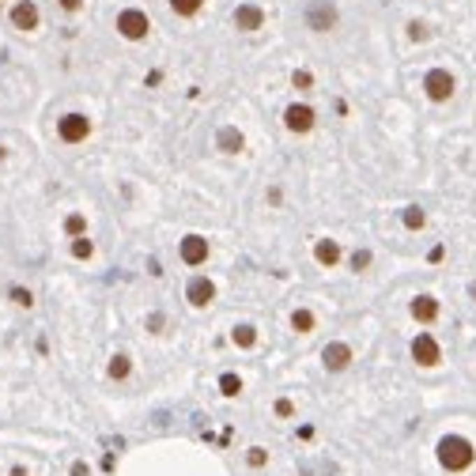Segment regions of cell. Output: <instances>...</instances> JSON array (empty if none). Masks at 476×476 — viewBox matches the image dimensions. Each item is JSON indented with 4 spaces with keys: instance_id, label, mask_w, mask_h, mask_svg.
Masks as SVG:
<instances>
[{
    "instance_id": "obj_1",
    "label": "cell",
    "mask_w": 476,
    "mask_h": 476,
    "mask_svg": "<svg viewBox=\"0 0 476 476\" xmlns=\"http://www.w3.org/2000/svg\"><path fill=\"white\" fill-rule=\"evenodd\" d=\"M435 461H438V469L442 473H450V476H461V473H469L473 465H476V446H473V438H465V435H442L435 442Z\"/></svg>"
},
{
    "instance_id": "obj_2",
    "label": "cell",
    "mask_w": 476,
    "mask_h": 476,
    "mask_svg": "<svg viewBox=\"0 0 476 476\" xmlns=\"http://www.w3.org/2000/svg\"><path fill=\"white\" fill-rule=\"evenodd\" d=\"M408 356H412V363L416 367H424V370H431V367H438L442 363V344L435 340V333H416L412 337V344H408Z\"/></svg>"
},
{
    "instance_id": "obj_3",
    "label": "cell",
    "mask_w": 476,
    "mask_h": 476,
    "mask_svg": "<svg viewBox=\"0 0 476 476\" xmlns=\"http://www.w3.org/2000/svg\"><path fill=\"white\" fill-rule=\"evenodd\" d=\"M454 91H457V80H454V72L450 68H431L424 76V95L435 102V106H442V102H450L454 99Z\"/></svg>"
},
{
    "instance_id": "obj_4",
    "label": "cell",
    "mask_w": 476,
    "mask_h": 476,
    "mask_svg": "<svg viewBox=\"0 0 476 476\" xmlns=\"http://www.w3.org/2000/svg\"><path fill=\"white\" fill-rule=\"evenodd\" d=\"M303 20H306L310 31L325 34V31H333V27L340 23V12H337V4H333V0H310V4H306V12H303Z\"/></svg>"
},
{
    "instance_id": "obj_5",
    "label": "cell",
    "mask_w": 476,
    "mask_h": 476,
    "mask_svg": "<svg viewBox=\"0 0 476 476\" xmlns=\"http://www.w3.org/2000/svg\"><path fill=\"white\" fill-rule=\"evenodd\" d=\"M147 31H152V20H147L140 8H125V12H117V34L125 42H144Z\"/></svg>"
},
{
    "instance_id": "obj_6",
    "label": "cell",
    "mask_w": 476,
    "mask_h": 476,
    "mask_svg": "<svg viewBox=\"0 0 476 476\" xmlns=\"http://www.w3.org/2000/svg\"><path fill=\"white\" fill-rule=\"evenodd\" d=\"M314 125H317L314 106H306V102H291V106H284V129H287V133L306 136V133H314Z\"/></svg>"
},
{
    "instance_id": "obj_7",
    "label": "cell",
    "mask_w": 476,
    "mask_h": 476,
    "mask_svg": "<svg viewBox=\"0 0 476 476\" xmlns=\"http://www.w3.org/2000/svg\"><path fill=\"white\" fill-rule=\"evenodd\" d=\"M408 314H412V322H416V325L431 329V325L438 322V317H442V303H438L435 295L419 291V295H412V303H408Z\"/></svg>"
},
{
    "instance_id": "obj_8",
    "label": "cell",
    "mask_w": 476,
    "mask_h": 476,
    "mask_svg": "<svg viewBox=\"0 0 476 476\" xmlns=\"http://www.w3.org/2000/svg\"><path fill=\"white\" fill-rule=\"evenodd\" d=\"M57 136L64 144H83V140L91 136V117L87 114H64L57 121Z\"/></svg>"
},
{
    "instance_id": "obj_9",
    "label": "cell",
    "mask_w": 476,
    "mask_h": 476,
    "mask_svg": "<svg viewBox=\"0 0 476 476\" xmlns=\"http://www.w3.org/2000/svg\"><path fill=\"white\" fill-rule=\"evenodd\" d=\"M208 254H212V246H208V238H204V235H185L182 246H178V257L189 268H201L204 261H208Z\"/></svg>"
},
{
    "instance_id": "obj_10",
    "label": "cell",
    "mask_w": 476,
    "mask_h": 476,
    "mask_svg": "<svg viewBox=\"0 0 476 476\" xmlns=\"http://www.w3.org/2000/svg\"><path fill=\"white\" fill-rule=\"evenodd\" d=\"M322 367L329 370V375H340V370L352 367V348L344 340H329L322 348Z\"/></svg>"
},
{
    "instance_id": "obj_11",
    "label": "cell",
    "mask_w": 476,
    "mask_h": 476,
    "mask_svg": "<svg viewBox=\"0 0 476 476\" xmlns=\"http://www.w3.org/2000/svg\"><path fill=\"white\" fill-rule=\"evenodd\" d=\"M212 298H216V284H212L208 276H189V284H185V303L204 310V306H212Z\"/></svg>"
},
{
    "instance_id": "obj_12",
    "label": "cell",
    "mask_w": 476,
    "mask_h": 476,
    "mask_svg": "<svg viewBox=\"0 0 476 476\" xmlns=\"http://www.w3.org/2000/svg\"><path fill=\"white\" fill-rule=\"evenodd\" d=\"M314 261H317L322 268H337L340 261H344L340 242H337V238H317V242H314Z\"/></svg>"
},
{
    "instance_id": "obj_13",
    "label": "cell",
    "mask_w": 476,
    "mask_h": 476,
    "mask_svg": "<svg viewBox=\"0 0 476 476\" xmlns=\"http://www.w3.org/2000/svg\"><path fill=\"white\" fill-rule=\"evenodd\" d=\"M235 27L238 31H261L265 27V8H257V4H238L235 8Z\"/></svg>"
},
{
    "instance_id": "obj_14",
    "label": "cell",
    "mask_w": 476,
    "mask_h": 476,
    "mask_svg": "<svg viewBox=\"0 0 476 476\" xmlns=\"http://www.w3.org/2000/svg\"><path fill=\"white\" fill-rule=\"evenodd\" d=\"M12 27H20V31H34V27H38V4H34V0H20V4H12Z\"/></svg>"
},
{
    "instance_id": "obj_15",
    "label": "cell",
    "mask_w": 476,
    "mask_h": 476,
    "mask_svg": "<svg viewBox=\"0 0 476 476\" xmlns=\"http://www.w3.org/2000/svg\"><path fill=\"white\" fill-rule=\"evenodd\" d=\"M216 147L223 155H238L242 147H246V136H242V129H235V125H223L216 133Z\"/></svg>"
},
{
    "instance_id": "obj_16",
    "label": "cell",
    "mask_w": 476,
    "mask_h": 476,
    "mask_svg": "<svg viewBox=\"0 0 476 476\" xmlns=\"http://www.w3.org/2000/svg\"><path fill=\"white\" fill-rule=\"evenodd\" d=\"M106 375L114 378V382H125L129 375H133V359H129L125 352H114V356H110V363H106Z\"/></svg>"
},
{
    "instance_id": "obj_17",
    "label": "cell",
    "mask_w": 476,
    "mask_h": 476,
    "mask_svg": "<svg viewBox=\"0 0 476 476\" xmlns=\"http://www.w3.org/2000/svg\"><path fill=\"white\" fill-rule=\"evenodd\" d=\"M231 340H235V348H242V352H250L257 344V329L250 322H238L235 329H231Z\"/></svg>"
},
{
    "instance_id": "obj_18",
    "label": "cell",
    "mask_w": 476,
    "mask_h": 476,
    "mask_svg": "<svg viewBox=\"0 0 476 476\" xmlns=\"http://www.w3.org/2000/svg\"><path fill=\"white\" fill-rule=\"evenodd\" d=\"M291 329L303 333V337H306V333H314V329H317L314 310H306V306H295V310H291Z\"/></svg>"
},
{
    "instance_id": "obj_19",
    "label": "cell",
    "mask_w": 476,
    "mask_h": 476,
    "mask_svg": "<svg viewBox=\"0 0 476 476\" xmlns=\"http://www.w3.org/2000/svg\"><path fill=\"white\" fill-rule=\"evenodd\" d=\"M401 223H405V231H424L427 227V212L419 208V204H408V208L401 212Z\"/></svg>"
},
{
    "instance_id": "obj_20",
    "label": "cell",
    "mask_w": 476,
    "mask_h": 476,
    "mask_svg": "<svg viewBox=\"0 0 476 476\" xmlns=\"http://www.w3.org/2000/svg\"><path fill=\"white\" fill-rule=\"evenodd\" d=\"M64 235L83 238V235H87V216H83V212H68V216H64Z\"/></svg>"
},
{
    "instance_id": "obj_21",
    "label": "cell",
    "mask_w": 476,
    "mask_h": 476,
    "mask_svg": "<svg viewBox=\"0 0 476 476\" xmlns=\"http://www.w3.org/2000/svg\"><path fill=\"white\" fill-rule=\"evenodd\" d=\"M201 8H204V0H171V12L182 15V20H193Z\"/></svg>"
},
{
    "instance_id": "obj_22",
    "label": "cell",
    "mask_w": 476,
    "mask_h": 476,
    "mask_svg": "<svg viewBox=\"0 0 476 476\" xmlns=\"http://www.w3.org/2000/svg\"><path fill=\"white\" fill-rule=\"evenodd\" d=\"M72 257H76V261H91V257H95V242H91L87 235L72 238Z\"/></svg>"
},
{
    "instance_id": "obj_23",
    "label": "cell",
    "mask_w": 476,
    "mask_h": 476,
    "mask_svg": "<svg viewBox=\"0 0 476 476\" xmlns=\"http://www.w3.org/2000/svg\"><path fill=\"white\" fill-rule=\"evenodd\" d=\"M219 394L223 397H238L242 394V378L231 375V370H227V375H219Z\"/></svg>"
},
{
    "instance_id": "obj_24",
    "label": "cell",
    "mask_w": 476,
    "mask_h": 476,
    "mask_svg": "<svg viewBox=\"0 0 476 476\" xmlns=\"http://www.w3.org/2000/svg\"><path fill=\"white\" fill-rule=\"evenodd\" d=\"M246 465H250V469H265V465H268V450H265V446H250V450H246Z\"/></svg>"
},
{
    "instance_id": "obj_25",
    "label": "cell",
    "mask_w": 476,
    "mask_h": 476,
    "mask_svg": "<svg viewBox=\"0 0 476 476\" xmlns=\"http://www.w3.org/2000/svg\"><path fill=\"white\" fill-rule=\"evenodd\" d=\"M291 87H295V91H314V72L295 68V72H291Z\"/></svg>"
},
{
    "instance_id": "obj_26",
    "label": "cell",
    "mask_w": 476,
    "mask_h": 476,
    "mask_svg": "<svg viewBox=\"0 0 476 476\" xmlns=\"http://www.w3.org/2000/svg\"><path fill=\"white\" fill-rule=\"evenodd\" d=\"M370 261H375V254H370V250H356V254H352V273H367Z\"/></svg>"
},
{
    "instance_id": "obj_27",
    "label": "cell",
    "mask_w": 476,
    "mask_h": 476,
    "mask_svg": "<svg viewBox=\"0 0 476 476\" xmlns=\"http://www.w3.org/2000/svg\"><path fill=\"white\" fill-rule=\"evenodd\" d=\"M8 295H12V303H15V306H23V310H31V306H34V295L27 291V287H12Z\"/></svg>"
},
{
    "instance_id": "obj_28",
    "label": "cell",
    "mask_w": 476,
    "mask_h": 476,
    "mask_svg": "<svg viewBox=\"0 0 476 476\" xmlns=\"http://www.w3.org/2000/svg\"><path fill=\"white\" fill-rule=\"evenodd\" d=\"M273 412H276L280 419H291V416H295V401H287V397H276V401H273Z\"/></svg>"
},
{
    "instance_id": "obj_29",
    "label": "cell",
    "mask_w": 476,
    "mask_h": 476,
    "mask_svg": "<svg viewBox=\"0 0 476 476\" xmlns=\"http://www.w3.org/2000/svg\"><path fill=\"white\" fill-rule=\"evenodd\" d=\"M408 34H412L416 42H424V38H427V34H431V31H427V23H419V20H412V23H408Z\"/></svg>"
},
{
    "instance_id": "obj_30",
    "label": "cell",
    "mask_w": 476,
    "mask_h": 476,
    "mask_svg": "<svg viewBox=\"0 0 476 476\" xmlns=\"http://www.w3.org/2000/svg\"><path fill=\"white\" fill-rule=\"evenodd\" d=\"M68 476H91V465H87V461H72Z\"/></svg>"
},
{
    "instance_id": "obj_31",
    "label": "cell",
    "mask_w": 476,
    "mask_h": 476,
    "mask_svg": "<svg viewBox=\"0 0 476 476\" xmlns=\"http://www.w3.org/2000/svg\"><path fill=\"white\" fill-rule=\"evenodd\" d=\"M61 8H64V12H68V15H76L80 8H83V0H61Z\"/></svg>"
},
{
    "instance_id": "obj_32",
    "label": "cell",
    "mask_w": 476,
    "mask_h": 476,
    "mask_svg": "<svg viewBox=\"0 0 476 476\" xmlns=\"http://www.w3.org/2000/svg\"><path fill=\"white\" fill-rule=\"evenodd\" d=\"M442 257H446V246H431V254H427V261H431V265H438Z\"/></svg>"
},
{
    "instance_id": "obj_33",
    "label": "cell",
    "mask_w": 476,
    "mask_h": 476,
    "mask_svg": "<svg viewBox=\"0 0 476 476\" xmlns=\"http://www.w3.org/2000/svg\"><path fill=\"white\" fill-rule=\"evenodd\" d=\"M147 329H152V333H163V314H152V317H147Z\"/></svg>"
},
{
    "instance_id": "obj_34",
    "label": "cell",
    "mask_w": 476,
    "mask_h": 476,
    "mask_svg": "<svg viewBox=\"0 0 476 476\" xmlns=\"http://www.w3.org/2000/svg\"><path fill=\"white\" fill-rule=\"evenodd\" d=\"M12 476H27V469H23V465H15V469H12Z\"/></svg>"
},
{
    "instance_id": "obj_35",
    "label": "cell",
    "mask_w": 476,
    "mask_h": 476,
    "mask_svg": "<svg viewBox=\"0 0 476 476\" xmlns=\"http://www.w3.org/2000/svg\"><path fill=\"white\" fill-rule=\"evenodd\" d=\"M469 295H473V298H476V280H473V284H469Z\"/></svg>"
}]
</instances>
